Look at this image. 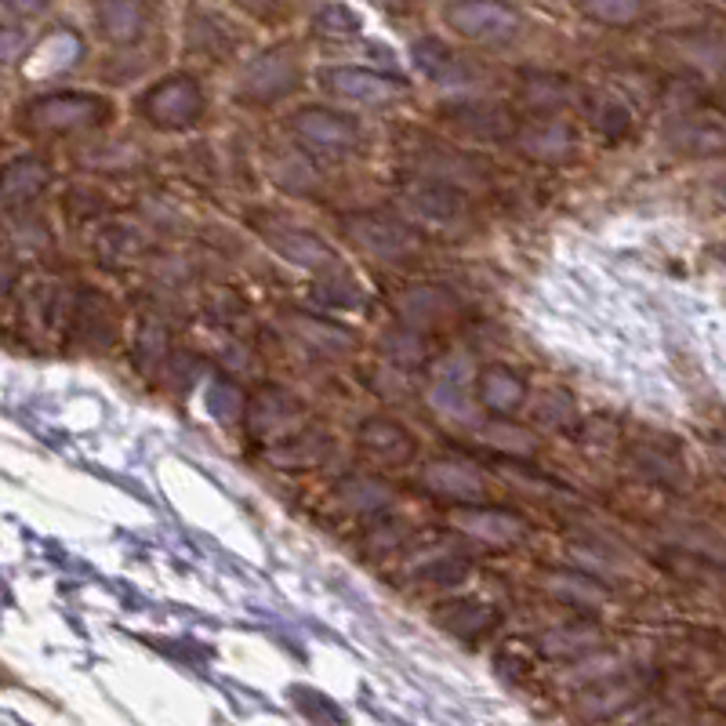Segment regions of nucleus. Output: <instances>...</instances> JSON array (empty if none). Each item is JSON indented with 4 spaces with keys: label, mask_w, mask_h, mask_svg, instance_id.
Listing matches in <instances>:
<instances>
[{
    "label": "nucleus",
    "mask_w": 726,
    "mask_h": 726,
    "mask_svg": "<svg viewBox=\"0 0 726 726\" xmlns=\"http://www.w3.org/2000/svg\"><path fill=\"white\" fill-rule=\"evenodd\" d=\"M334 494H339V502L345 508H353V513H382V508L393 505V487L385 480H378V476H367V472H356V476H345V480L334 487Z\"/></svg>",
    "instance_id": "nucleus-23"
},
{
    "label": "nucleus",
    "mask_w": 726,
    "mask_h": 726,
    "mask_svg": "<svg viewBox=\"0 0 726 726\" xmlns=\"http://www.w3.org/2000/svg\"><path fill=\"white\" fill-rule=\"evenodd\" d=\"M138 247H143V244H138V236L132 230H124V225H121V230H106L99 236V258L106 266L132 262V258L138 255Z\"/></svg>",
    "instance_id": "nucleus-36"
},
{
    "label": "nucleus",
    "mask_w": 726,
    "mask_h": 726,
    "mask_svg": "<svg viewBox=\"0 0 726 726\" xmlns=\"http://www.w3.org/2000/svg\"><path fill=\"white\" fill-rule=\"evenodd\" d=\"M589 121L603 138H622L628 127H632V113H628V106L622 99L603 91L589 99Z\"/></svg>",
    "instance_id": "nucleus-28"
},
{
    "label": "nucleus",
    "mask_w": 726,
    "mask_h": 726,
    "mask_svg": "<svg viewBox=\"0 0 726 726\" xmlns=\"http://www.w3.org/2000/svg\"><path fill=\"white\" fill-rule=\"evenodd\" d=\"M164 356H168V331L160 323L146 320L138 328V371H157Z\"/></svg>",
    "instance_id": "nucleus-35"
},
{
    "label": "nucleus",
    "mask_w": 726,
    "mask_h": 726,
    "mask_svg": "<svg viewBox=\"0 0 726 726\" xmlns=\"http://www.w3.org/2000/svg\"><path fill=\"white\" fill-rule=\"evenodd\" d=\"M95 23H99L106 40H113V45H132V40L146 34L149 15L135 0H110V4L95 8Z\"/></svg>",
    "instance_id": "nucleus-21"
},
{
    "label": "nucleus",
    "mask_w": 726,
    "mask_h": 726,
    "mask_svg": "<svg viewBox=\"0 0 726 726\" xmlns=\"http://www.w3.org/2000/svg\"><path fill=\"white\" fill-rule=\"evenodd\" d=\"M534 418L541 421L545 429H570L574 418H578V407H574V399L567 393H559V389H552V393L541 396V404L534 410Z\"/></svg>",
    "instance_id": "nucleus-33"
},
{
    "label": "nucleus",
    "mask_w": 726,
    "mask_h": 726,
    "mask_svg": "<svg viewBox=\"0 0 726 726\" xmlns=\"http://www.w3.org/2000/svg\"><path fill=\"white\" fill-rule=\"evenodd\" d=\"M331 451V436L320 429H298L291 432L287 440L273 443L266 454L269 462L280 465V469H309V465H320Z\"/></svg>",
    "instance_id": "nucleus-18"
},
{
    "label": "nucleus",
    "mask_w": 726,
    "mask_h": 726,
    "mask_svg": "<svg viewBox=\"0 0 726 726\" xmlns=\"http://www.w3.org/2000/svg\"><path fill=\"white\" fill-rule=\"evenodd\" d=\"M476 399H480L494 418H513L527 404V382L524 374H516L513 367L505 364L483 367L480 378H476Z\"/></svg>",
    "instance_id": "nucleus-11"
},
{
    "label": "nucleus",
    "mask_w": 726,
    "mask_h": 726,
    "mask_svg": "<svg viewBox=\"0 0 726 726\" xmlns=\"http://www.w3.org/2000/svg\"><path fill=\"white\" fill-rule=\"evenodd\" d=\"M443 19L451 29L480 45H502L519 34V15L505 4H451L443 8Z\"/></svg>",
    "instance_id": "nucleus-6"
},
{
    "label": "nucleus",
    "mask_w": 726,
    "mask_h": 726,
    "mask_svg": "<svg viewBox=\"0 0 726 726\" xmlns=\"http://www.w3.org/2000/svg\"><path fill=\"white\" fill-rule=\"evenodd\" d=\"M382 353H385L396 367H404V371H410V367H421V364L429 360L426 339H421L415 328H407V323H399V328L382 334Z\"/></svg>",
    "instance_id": "nucleus-27"
},
{
    "label": "nucleus",
    "mask_w": 726,
    "mask_h": 726,
    "mask_svg": "<svg viewBox=\"0 0 726 726\" xmlns=\"http://www.w3.org/2000/svg\"><path fill=\"white\" fill-rule=\"evenodd\" d=\"M709 447H712V454H715V462H719L723 469H726V436H715Z\"/></svg>",
    "instance_id": "nucleus-39"
},
{
    "label": "nucleus",
    "mask_w": 726,
    "mask_h": 726,
    "mask_svg": "<svg viewBox=\"0 0 726 726\" xmlns=\"http://www.w3.org/2000/svg\"><path fill=\"white\" fill-rule=\"evenodd\" d=\"M273 179L276 186H284L287 193H309L317 186V168H312V160L302 153V149H287V153L276 157Z\"/></svg>",
    "instance_id": "nucleus-29"
},
{
    "label": "nucleus",
    "mask_w": 726,
    "mask_h": 726,
    "mask_svg": "<svg viewBox=\"0 0 726 726\" xmlns=\"http://www.w3.org/2000/svg\"><path fill=\"white\" fill-rule=\"evenodd\" d=\"M516 146L538 164H563L578 153V132L563 116H534L516 132Z\"/></svg>",
    "instance_id": "nucleus-7"
},
{
    "label": "nucleus",
    "mask_w": 726,
    "mask_h": 726,
    "mask_svg": "<svg viewBox=\"0 0 726 726\" xmlns=\"http://www.w3.org/2000/svg\"><path fill=\"white\" fill-rule=\"evenodd\" d=\"M204 110H208V102L193 77H168L138 99V113L160 132H186L200 121Z\"/></svg>",
    "instance_id": "nucleus-2"
},
{
    "label": "nucleus",
    "mask_w": 726,
    "mask_h": 726,
    "mask_svg": "<svg viewBox=\"0 0 726 726\" xmlns=\"http://www.w3.org/2000/svg\"><path fill=\"white\" fill-rule=\"evenodd\" d=\"M415 62L421 70H426L429 81L454 84L462 77V62L454 59L451 51L440 45V40H421V45H415Z\"/></svg>",
    "instance_id": "nucleus-30"
},
{
    "label": "nucleus",
    "mask_w": 726,
    "mask_h": 726,
    "mask_svg": "<svg viewBox=\"0 0 726 726\" xmlns=\"http://www.w3.org/2000/svg\"><path fill=\"white\" fill-rule=\"evenodd\" d=\"M298 88V62L291 48H266L241 73V99L269 106Z\"/></svg>",
    "instance_id": "nucleus-4"
},
{
    "label": "nucleus",
    "mask_w": 726,
    "mask_h": 726,
    "mask_svg": "<svg viewBox=\"0 0 726 726\" xmlns=\"http://www.w3.org/2000/svg\"><path fill=\"white\" fill-rule=\"evenodd\" d=\"M595 625H563V628H552V632L541 636V650H545L549 657H570V654H581V650H589L595 643Z\"/></svg>",
    "instance_id": "nucleus-31"
},
{
    "label": "nucleus",
    "mask_w": 726,
    "mask_h": 726,
    "mask_svg": "<svg viewBox=\"0 0 726 726\" xmlns=\"http://www.w3.org/2000/svg\"><path fill=\"white\" fill-rule=\"evenodd\" d=\"M639 693H643V682L636 676H614V679H600L595 687H589L581 693L578 709L592 719H606V715H617L622 709H628Z\"/></svg>",
    "instance_id": "nucleus-20"
},
{
    "label": "nucleus",
    "mask_w": 726,
    "mask_h": 726,
    "mask_svg": "<svg viewBox=\"0 0 726 726\" xmlns=\"http://www.w3.org/2000/svg\"><path fill=\"white\" fill-rule=\"evenodd\" d=\"M302 415V404L291 393H284V389H262L251 404H247V426H251L255 436H273V443L287 440L291 432L287 426ZM269 443V447H273Z\"/></svg>",
    "instance_id": "nucleus-14"
},
{
    "label": "nucleus",
    "mask_w": 726,
    "mask_h": 726,
    "mask_svg": "<svg viewBox=\"0 0 726 726\" xmlns=\"http://www.w3.org/2000/svg\"><path fill=\"white\" fill-rule=\"evenodd\" d=\"M454 524H458L469 538L487 541V545H497V549L516 545V541L527 534L524 516L508 513V508H494V505H469V508H462V513L454 516Z\"/></svg>",
    "instance_id": "nucleus-10"
},
{
    "label": "nucleus",
    "mask_w": 726,
    "mask_h": 726,
    "mask_svg": "<svg viewBox=\"0 0 726 726\" xmlns=\"http://www.w3.org/2000/svg\"><path fill=\"white\" fill-rule=\"evenodd\" d=\"M447 121L458 127L462 135L483 138V143H494V138H516V121L508 116V110L491 102H458L447 106Z\"/></svg>",
    "instance_id": "nucleus-16"
},
{
    "label": "nucleus",
    "mask_w": 726,
    "mask_h": 726,
    "mask_svg": "<svg viewBox=\"0 0 726 726\" xmlns=\"http://www.w3.org/2000/svg\"><path fill=\"white\" fill-rule=\"evenodd\" d=\"M26 127L34 135H66L81 127H95L110 116V102L102 95H81V91H56L40 95L23 110Z\"/></svg>",
    "instance_id": "nucleus-1"
},
{
    "label": "nucleus",
    "mask_w": 726,
    "mask_h": 726,
    "mask_svg": "<svg viewBox=\"0 0 726 726\" xmlns=\"http://www.w3.org/2000/svg\"><path fill=\"white\" fill-rule=\"evenodd\" d=\"M719 200L726 204V182H719Z\"/></svg>",
    "instance_id": "nucleus-40"
},
{
    "label": "nucleus",
    "mask_w": 726,
    "mask_h": 726,
    "mask_svg": "<svg viewBox=\"0 0 726 726\" xmlns=\"http://www.w3.org/2000/svg\"><path fill=\"white\" fill-rule=\"evenodd\" d=\"M291 132L298 135V143H306L309 149L328 153V157L353 153L356 138H360V132H356V124L349 121V116L331 113V110H317V106L302 110L295 121H291Z\"/></svg>",
    "instance_id": "nucleus-8"
},
{
    "label": "nucleus",
    "mask_w": 726,
    "mask_h": 726,
    "mask_svg": "<svg viewBox=\"0 0 726 726\" xmlns=\"http://www.w3.org/2000/svg\"><path fill=\"white\" fill-rule=\"evenodd\" d=\"M668 143L690 157L726 153V121L712 113H687L668 127Z\"/></svg>",
    "instance_id": "nucleus-15"
},
{
    "label": "nucleus",
    "mask_w": 726,
    "mask_h": 726,
    "mask_svg": "<svg viewBox=\"0 0 726 726\" xmlns=\"http://www.w3.org/2000/svg\"><path fill=\"white\" fill-rule=\"evenodd\" d=\"M519 95H524V106L534 116H552L570 102V84L563 77H552V73H530Z\"/></svg>",
    "instance_id": "nucleus-26"
},
{
    "label": "nucleus",
    "mask_w": 726,
    "mask_h": 726,
    "mask_svg": "<svg viewBox=\"0 0 726 726\" xmlns=\"http://www.w3.org/2000/svg\"><path fill=\"white\" fill-rule=\"evenodd\" d=\"M421 487L440 497H458V502H480L487 494L483 472L469 462H451V458L429 462L421 469Z\"/></svg>",
    "instance_id": "nucleus-12"
},
{
    "label": "nucleus",
    "mask_w": 726,
    "mask_h": 726,
    "mask_svg": "<svg viewBox=\"0 0 726 726\" xmlns=\"http://www.w3.org/2000/svg\"><path fill=\"white\" fill-rule=\"evenodd\" d=\"M356 440H360V451L367 454L371 462L378 465H389V469H396V465H407L415 458L418 443L410 436L407 426H399L393 418H371L364 421L360 432H356Z\"/></svg>",
    "instance_id": "nucleus-9"
},
{
    "label": "nucleus",
    "mask_w": 726,
    "mask_h": 726,
    "mask_svg": "<svg viewBox=\"0 0 726 726\" xmlns=\"http://www.w3.org/2000/svg\"><path fill=\"white\" fill-rule=\"evenodd\" d=\"M312 26H317L320 37L345 40V37H356V29H360V19H356V12H349V8L328 4V8H320V12H317Z\"/></svg>",
    "instance_id": "nucleus-34"
},
{
    "label": "nucleus",
    "mask_w": 726,
    "mask_h": 726,
    "mask_svg": "<svg viewBox=\"0 0 726 726\" xmlns=\"http://www.w3.org/2000/svg\"><path fill=\"white\" fill-rule=\"evenodd\" d=\"M404 208L415 214L418 222H426V225H451L462 214L465 200H462V193L454 186L418 179V182H410L407 193H404Z\"/></svg>",
    "instance_id": "nucleus-13"
},
{
    "label": "nucleus",
    "mask_w": 726,
    "mask_h": 726,
    "mask_svg": "<svg viewBox=\"0 0 726 726\" xmlns=\"http://www.w3.org/2000/svg\"><path fill=\"white\" fill-rule=\"evenodd\" d=\"M273 247L287 258V262H295L302 269H334V262H339V255H334L331 247L312 233H298V230L276 233Z\"/></svg>",
    "instance_id": "nucleus-25"
},
{
    "label": "nucleus",
    "mask_w": 726,
    "mask_h": 726,
    "mask_svg": "<svg viewBox=\"0 0 726 726\" xmlns=\"http://www.w3.org/2000/svg\"><path fill=\"white\" fill-rule=\"evenodd\" d=\"M581 15L595 19V23H603V26H628L643 12H639V4H622V0H611V4H606L603 0V4H585Z\"/></svg>",
    "instance_id": "nucleus-37"
},
{
    "label": "nucleus",
    "mask_w": 726,
    "mask_h": 726,
    "mask_svg": "<svg viewBox=\"0 0 726 726\" xmlns=\"http://www.w3.org/2000/svg\"><path fill=\"white\" fill-rule=\"evenodd\" d=\"M320 88L339 95L345 102H356V106H385L399 99V91H404V84L393 81V77H382V73L374 70H360V66H331V70H320Z\"/></svg>",
    "instance_id": "nucleus-5"
},
{
    "label": "nucleus",
    "mask_w": 726,
    "mask_h": 726,
    "mask_svg": "<svg viewBox=\"0 0 726 726\" xmlns=\"http://www.w3.org/2000/svg\"><path fill=\"white\" fill-rule=\"evenodd\" d=\"M549 589H556V592H570L574 600H581V603H595V600H600V595H603V592L595 589V585H592L589 578H570V574H556Z\"/></svg>",
    "instance_id": "nucleus-38"
},
{
    "label": "nucleus",
    "mask_w": 726,
    "mask_h": 726,
    "mask_svg": "<svg viewBox=\"0 0 726 726\" xmlns=\"http://www.w3.org/2000/svg\"><path fill=\"white\" fill-rule=\"evenodd\" d=\"M345 230H349L353 244L367 251L371 258H382V262H399V258H407L410 251H418V233L415 225H407L404 219H396V214H385V211H360L353 214L349 222H345Z\"/></svg>",
    "instance_id": "nucleus-3"
},
{
    "label": "nucleus",
    "mask_w": 726,
    "mask_h": 726,
    "mask_svg": "<svg viewBox=\"0 0 726 726\" xmlns=\"http://www.w3.org/2000/svg\"><path fill=\"white\" fill-rule=\"evenodd\" d=\"M48 175L51 171L45 160L15 157L12 164L4 168V186H0V193H4V208L15 211V208H23V204L37 200L48 186Z\"/></svg>",
    "instance_id": "nucleus-19"
},
{
    "label": "nucleus",
    "mask_w": 726,
    "mask_h": 726,
    "mask_svg": "<svg viewBox=\"0 0 726 726\" xmlns=\"http://www.w3.org/2000/svg\"><path fill=\"white\" fill-rule=\"evenodd\" d=\"M472 378H480V374H476V367H472V356H465V353H447L432 364V385L462 389V393H469Z\"/></svg>",
    "instance_id": "nucleus-32"
},
{
    "label": "nucleus",
    "mask_w": 726,
    "mask_h": 726,
    "mask_svg": "<svg viewBox=\"0 0 726 726\" xmlns=\"http://www.w3.org/2000/svg\"><path fill=\"white\" fill-rule=\"evenodd\" d=\"M436 622H440V628H447L451 636L476 639V636H483L487 628H494L497 617H494L491 606H483V603H476V600H454V603H443V606H440Z\"/></svg>",
    "instance_id": "nucleus-24"
},
{
    "label": "nucleus",
    "mask_w": 726,
    "mask_h": 726,
    "mask_svg": "<svg viewBox=\"0 0 726 726\" xmlns=\"http://www.w3.org/2000/svg\"><path fill=\"white\" fill-rule=\"evenodd\" d=\"M399 312H404L407 328H436V323L451 320L458 312V302L443 287H415L399 298Z\"/></svg>",
    "instance_id": "nucleus-22"
},
{
    "label": "nucleus",
    "mask_w": 726,
    "mask_h": 726,
    "mask_svg": "<svg viewBox=\"0 0 726 726\" xmlns=\"http://www.w3.org/2000/svg\"><path fill=\"white\" fill-rule=\"evenodd\" d=\"M284 328L298 345H306L309 353H320V356H345L356 342L349 331L339 328V323L306 317V312H291V317H284Z\"/></svg>",
    "instance_id": "nucleus-17"
}]
</instances>
